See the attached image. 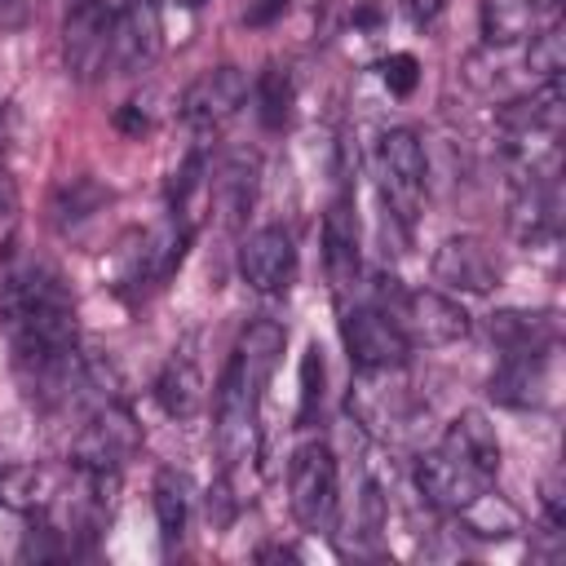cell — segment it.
I'll return each mask as SVG.
<instances>
[{
    "label": "cell",
    "instance_id": "1",
    "mask_svg": "<svg viewBox=\"0 0 566 566\" xmlns=\"http://www.w3.org/2000/svg\"><path fill=\"white\" fill-rule=\"evenodd\" d=\"M0 323L9 332L18 385L31 402L62 407L84 394L75 301L49 261H22L0 279Z\"/></svg>",
    "mask_w": 566,
    "mask_h": 566
},
{
    "label": "cell",
    "instance_id": "2",
    "mask_svg": "<svg viewBox=\"0 0 566 566\" xmlns=\"http://www.w3.org/2000/svg\"><path fill=\"white\" fill-rule=\"evenodd\" d=\"M283 327L274 318H256L248 323V332L239 336L221 385H217V451L226 460V469L252 460L256 447V416H261V394L279 367L283 354Z\"/></svg>",
    "mask_w": 566,
    "mask_h": 566
},
{
    "label": "cell",
    "instance_id": "3",
    "mask_svg": "<svg viewBox=\"0 0 566 566\" xmlns=\"http://www.w3.org/2000/svg\"><path fill=\"white\" fill-rule=\"evenodd\" d=\"M371 168H376V186H380L389 217L402 230H411L420 217V203H424V146H420V137L411 128L380 133L376 150H371Z\"/></svg>",
    "mask_w": 566,
    "mask_h": 566
},
{
    "label": "cell",
    "instance_id": "4",
    "mask_svg": "<svg viewBox=\"0 0 566 566\" xmlns=\"http://www.w3.org/2000/svg\"><path fill=\"white\" fill-rule=\"evenodd\" d=\"M287 495L292 513L305 531H332L340 504V464L327 442H301L287 464Z\"/></svg>",
    "mask_w": 566,
    "mask_h": 566
},
{
    "label": "cell",
    "instance_id": "5",
    "mask_svg": "<svg viewBox=\"0 0 566 566\" xmlns=\"http://www.w3.org/2000/svg\"><path fill=\"white\" fill-rule=\"evenodd\" d=\"M376 305L398 323V332L407 336V345H424V349H438V345H455L469 336V314L460 301L442 296V292H402V287H389L376 292Z\"/></svg>",
    "mask_w": 566,
    "mask_h": 566
},
{
    "label": "cell",
    "instance_id": "6",
    "mask_svg": "<svg viewBox=\"0 0 566 566\" xmlns=\"http://www.w3.org/2000/svg\"><path fill=\"white\" fill-rule=\"evenodd\" d=\"M340 336H345V349H349V363L358 371H385V367H407L411 358V345L407 336L398 332V323L376 305H345L340 314Z\"/></svg>",
    "mask_w": 566,
    "mask_h": 566
},
{
    "label": "cell",
    "instance_id": "7",
    "mask_svg": "<svg viewBox=\"0 0 566 566\" xmlns=\"http://www.w3.org/2000/svg\"><path fill=\"white\" fill-rule=\"evenodd\" d=\"M190 239H195V221H186L181 212H168L155 230L133 239L128 261L119 270V287H159V283H168L172 270L181 265Z\"/></svg>",
    "mask_w": 566,
    "mask_h": 566
},
{
    "label": "cell",
    "instance_id": "8",
    "mask_svg": "<svg viewBox=\"0 0 566 566\" xmlns=\"http://www.w3.org/2000/svg\"><path fill=\"white\" fill-rule=\"evenodd\" d=\"M124 0H75L62 22V53L66 71L80 80H93L111 66V22Z\"/></svg>",
    "mask_w": 566,
    "mask_h": 566
},
{
    "label": "cell",
    "instance_id": "9",
    "mask_svg": "<svg viewBox=\"0 0 566 566\" xmlns=\"http://www.w3.org/2000/svg\"><path fill=\"white\" fill-rule=\"evenodd\" d=\"M142 447V424L133 420V411L119 402H102L93 411V420L80 429L75 447H71V464L80 469H111L119 473L124 460H133Z\"/></svg>",
    "mask_w": 566,
    "mask_h": 566
},
{
    "label": "cell",
    "instance_id": "10",
    "mask_svg": "<svg viewBox=\"0 0 566 566\" xmlns=\"http://www.w3.org/2000/svg\"><path fill=\"white\" fill-rule=\"evenodd\" d=\"M164 49V22L155 0H124L111 22V66L115 75L146 71Z\"/></svg>",
    "mask_w": 566,
    "mask_h": 566
},
{
    "label": "cell",
    "instance_id": "11",
    "mask_svg": "<svg viewBox=\"0 0 566 566\" xmlns=\"http://www.w3.org/2000/svg\"><path fill=\"white\" fill-rule=\"evenodd\" d=\"M239 274L252 292L274 296L287 292L296 279V243L287 226H261L256 234H248V243L239 248Z\"/></svg>",
    "mask_w": 566,
    "mask_h": 566
},
{
    "label": "cell",
    "instance_id": "12",
    "mask_svg": "<svg viewBox=\"0 0 566 566\" xmlns=\"http://www.w3.org/2000/svg\"><path fill=\"white\" fill-rule=\"evenodd\" d=\"M500 256L491 252L486 239L478 234H451L438 243L433 252V279L451 292H469V296H482L500 283Z\"/></svg>",
    "mask_w": 566,
    "mask_h": 566
},
{
    "label": "cell",
    "instance_id": "13",
    "mask_svg": "<svg viewBox=\"0 0 566 566\" xmlns=\"http://www.w3.org/2000/svg\"><path fill=\"white\" fill-rule=\"evenodd\" d=\"M248 102V75L239 66H212L199 80H190V88L181 93V119L199 133L221 128L226 119L239 115V106Z\"/></svg>",
    "mask_w": 566,
    "mask_h": 566
},
{
    "label": "cell",
    "instance_id": "14",
    "mask_svg": "<svg viewBox=\"0 0 566 566\" xmlns=\"http://www.w3.org/2000/svg\"><path fill=\"white\" fill-rule=\"evenodd\" d=\"M513 239L517 243H539L557 234L562 226V190H557V168L553 172H531L513 177V212H509Z\"/></svg>",
    "mask_w": 566,
    "mask_h": 566
},
{
    "label": "cell",
    "instance_id": "15",
    "mask_svg": "<svg viewBox=\"0 0 566 566\" xmlns=\"http://www.w3.org/2000/svg\"><path fill=\"white\" fill-rule=\"evenodd\" d=\"M557 349V345H553ZM553 349H517L504 354L491 371V398L504 407H539L553 389Z\"/></svg>",
    "mask_w": 566,
    "mask_h": 566
},
{
    "label": "cell",
    "instance_id": "16",
    "mask_svg": "<svg viewBox=\"0 0 566 566\" xmlns=\"http://www.w3.org/2000/svg\"><path fill=\"white\" fill-rule=\"evenodd\" d=\"M323 265L332 292L345 301V292L358 283V217L349 195H336L323 212Z\"/></svg>",
    "mask_w": 566,
    "mask_h": 566
},
{
    "label": "cell",
    "instance_id": "17",
    "mask_svg": "<svg viewBox=\"0 0 566 566\" xmlns=\"http://www.w3.org/2000/svg\"><path fill=\"white\" fill-rule=\"evenodd\" d=\"M416 486H420V495H424L433 509L460 513V509H464L478 491H486L491 482H486L482 473L455 464V460L442 455V451H424V455L416 460Z\"/></svg>",
    "mask_w": 566,
    "mask_h": 566
},
{
    "label": "cell",
    "instance_id": "18",
    "mask_svg": "<svg viewBox=\"0 0 566 566\" xmlns=\"http://www.w3.org/2000/svg\"><path fill=\"white\" fill-rule=\"evenodd\" d=\"M438 451L451 455L455 464L482 473L486 482H495V473H500V438H495V424H491L482 411H460V416L447 424Z\"/></svg>",
    "mask_w": 566,
    "mask_h": 566
},
{
    "label": "cell",
    "instance_id": "19",
    "mask_svg": "<svg viewBox=\"0 0 566 566\" xmlns=\"http://www.w3.org/2000/svg\"><path fill=\"white\" fill-rule=\"evenodd\" d=\"M155 398L172 420H190L203 411V371H199V358L190 354V345L172 349V358L164 363V371L155 380Z\"/></svg>",
    "mask_w": 566,
    "mask_h": 566
},
{
    "label": "cell",
    "instance_id": "20",
    "mask_svg": "<svg viewBox=\"0 0 566 566\" xmlns=\"http://www.w3.org/2000/svg\"><path fill=\"white\" fill-rule=\"evenodd\" d=\"M256 177H261V164H256V155H248V150H234V155L221 164L212 195H217V212H221L226 226H239V221L252 212V203H256Z\"/></svg>",
    "mask_w": 566,
    "mask_h": 566
},
{
    "label": "cell",
    "instance_id": "21",
    "mask_svg": "<svg viewBox=\"0 0 566 566\" xmlns=\"http://www.w3.org/2000/svg\"><path fill=\"white\" fill-rule=\"evenodd\" d=\"M57 473L44 469V464H13V469H0V504L13 509V513H31V517H44L53 495H57Z\"/></svg>",
    "mask_w": 566,
    "mask_h": 566
},
{
    "label": "cell",
    "instance_id": "22",
    "mask_svg": "<svg viewBox=\"0 0 566 566\" xmlns=\"http://www.w3.org/2000/svg\"><path fill=\"white\" fill-rule=\"evenodd\" d=\"M491 340L504 354L553 349L557 345V318L548 310H500V314H491Z\"/></svg>",
    "mask_w": 566,
    "mask_h": 566
},
{
    "label": "cell",
    "instance_id": "23",
    "mask_svg": "<svg viewBox=\"0 0 566 566\" xmlns=\"http://www.w3.org/2000/svg\"><path fill=\"white\" fill-rule=\"evenodd\" d=\"M460 526L473 535V539H509V535H517L522 531V513H517V504H509L500 491H478L460 513Z\"/></svg>",
    "mask_w": 566,
    "mask_h": 566
},
{
    "label": "cell",
    "instance_id": "24",
    "mask_svg": "<svg viewBox=\"0 0 566 566\" xmlns=\"http://www.w3.org/2000/svg\"><path fill=\"white\" fill-rule=\"evenodd\" d=\"M190 500H195V486L181 469H159L155 478V517H159V539L164 548L181 544L186 535V517H190Z\"/></svg>",
    "mask_w": 566,
    "mask_h": 566
},
{
    "label": "cell",
    "instance_id": "25",
    "mask_svg": "<svg viewBox=\"0 0 566 566\" xmlns=\"http://www.w3.org/2000/svg\"><path fill=\"white\" fill-rule=\"evenodd\" d=\"M106 203H111V190H106V186H97L93 177H75V181H66V186L53 195V226H57L62 234H71L75 226L93 221Z\"/></svg>",
    "mask_w": 566,
    "mask_h": 566
},
{
    "label": "cell",
    "instance_id": "26",
    "mask_svg": "<svg viewBox=\"0 0 566 566\" xmlns=\"http://www.w3.org/2000/svg\"><path fill=\"white\" fill-rule=\"evenodd\" d=\"M535 27V9L526 0H482V40L491 49H509L526 40Z\"/></svg>",
    "mask_w": 566,
    "mask_h": 566
},
{
    "label": "cell",
    "instance_id": "27",
    "mask_svg": "<svg viewBox=\"0 0 566 566\" xmlns=\"http://www.w3.org/2000/svg\"><path fill=\"white\" fill-rule=\"evenodd\" d=\"M526 71H531V80H562V71H566V27L562 22H548L544 31H535L531 35V44H526Z\"/></svg>",
    "mask_w": 566,
    "mask_h": 566
},
{
    "label": "cell",
    "instance_id": "28",
    "mask_svg": "<svg viewBox=\"0 0 566 566\" xmlns=\"http://www.w3.org/2000/svg\"><path fill=\"white\" fill-rule=\"evenodd\" d=\"M292 97H296L292 75L283 66H265L261 80H256V115H261V124L265 128H283L292 119Z\"/></svg>",
    "mask_w": 566,
    "mask_h": 566
},
{
    "label": "cell",
    "instance_id": "29",
    "mask_svg": "<svg viewBox=\"0 0 566 566\" xmlns=\"http://www.w3.org/2000/svg\"><path fill=\"white\" fill-rule=\"evenodd\" d=\"M323 407V349L310 345L301 358V424H310Z\"/></svg>",
    "mask_w": 566,
    "mask_h": 566
},
{
    "label": "cell",
    "instance_id": "30",
    "mask_svg": "<svg viewBox=\"0 0 566 566\" xmlns=\"http://www.w3.org/2000/svg\"><path fill=\"white\" fill-rule=\"evenodd\" d=\"M380 80H385V88H389L394 97H407V93H416V84H420V62H416L411 53H389V57L380 62Z\"/></svg>",
    "mask_w": 566,
    "mask_h": 566
},
{
    "label": "cell",
    "instance_id": "31",
    "mask_svg": "<svg viewBox=\"0 0 566 566\" xmlns=\"http://www.w3.org/2000/svg\"><path fill=\"white\" fill-rule=\"evenodd\" d=\"M287 4L292 0H248L243 4V22L248 27H270V22H279L287 13Z\"/></svg>",
    "mask_w": 566,
    "mask_h": 566
},
{
    "label": "cell",
    "instance_id": "32",
    "mask_svg": "<svg viewBox=\"0 0 566 566\" xmlns=\"http://www.w3.org/2000/svg\"><path fill=\"white\" fill-rule=\"evenodd\" d=\"M447 4H451V0H402L407 18H411L416 27H429V22H438V18L447 13Z\"/></svg>",
    "mask_w": 566,
    "mask_h": 566
},
{
    "label": "cell",
    "instance_id": "33",
    "mask_svg": "<svg viewBox=\"0 0 566 566\" xmlns=\"http://www.w3.org/2000/svg\"><path fill=\"white\" fill-rule=\"evenodd\" d=\"M9 128H13V106H9V93L0 88V164H4V146H9Z\"/></svg>",
    "mask_w": 566,
    "mask_h": 566
},
{
    "label": "cell",
    "instance_id": "34",
    "mask_svg": "<svg viewBox=\"0 0 566 566\" xmlns=\"http://www.w3.org/2000/svg\"><path fill=\"white\" fill-rule=\"evenodd\" d=\"M526 4H531L535 13H539V9H557V0H526Z\"/></svg>",
    "mask_w": 566,
    "mask_h": 566
},
{
    "label": "cell",
    "instance_id": "35",
    "mask_svg": "<svg viewBox=\"0 0 566 566\" xmlns=\"http://www.w3.org/2000/svg\"><path fill=\"white\" fill-rule=\"evenodd\" d=\"M177 4H181V9H199L203 0H177Z\"/></svg>",
    "mask_w": 566,
    "mask_h": 566
},
{
    "label": "cell",
    "instance_id": "36",
    "mask_svg": "<svg viewBox=\"0 0 566 566\" xmlns=\"http://www.w3.org/2000/svg\"><path fill=\"white\" fill-rule=\"evenodd\" d=\"M0 4H9V0H0Z\"/></svg>",
    "mask_w": 566,
    "mask_h": 566
}]
</instances>
